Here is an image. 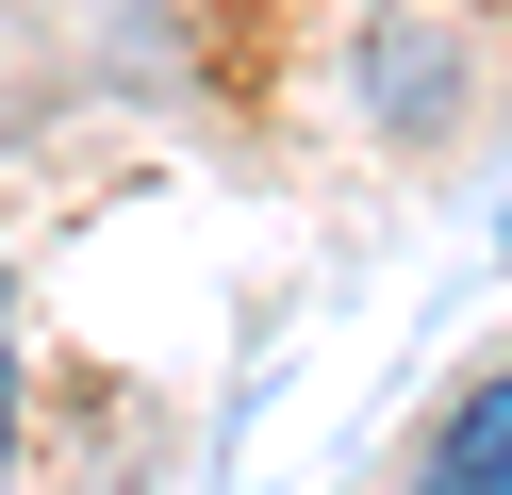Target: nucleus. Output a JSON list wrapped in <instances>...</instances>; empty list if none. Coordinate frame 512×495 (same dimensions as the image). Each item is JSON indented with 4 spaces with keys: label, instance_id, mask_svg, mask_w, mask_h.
<instances>
[{
    "label": "nucleus",
    "instance_id": "nucleus-1",
    "mask_svg": "<svg viewBox=\"0 0 512 495\" xmlns=\"http://www.w3.org/2000/svg\"><path fill=\"white\" fill-rule=\"evenodd\" d=\"M430 462H446L463 495H512V363L463 396V413H446V446H430Z\"/></svg>",
    "mask_w": 512,
    "mask_h": 495
},
{
    "label": "nucleus",
    "instance_id": "nucleus-2",
    "mask_svg": "<svg viewBox=\"0 0 512 495\" xmlns=\"http://www.w3.org/2000/svg\"><path fill=\"white\" fill-rule=\"evenodd\" d=\"M0 429H17V347H0Z\"/></svg>",
    "mask_w": 512,
    "mask_h": 495
},
{
    "label": "nucleus",
    "instance_id": "nucleus-3",
    "mask_svg": "<svg viewBox=\"0 0 512 495\" xmlns=\"http://www.w3.org/2000/svg\"><path fill=\"white\" fill-rule=\"evenodd\" d=\"M413 495H463V479H446V462H430V479H413Z\"/></svg>",
    "mask_w": 512,
    "mask_h": 495
},
{
    "label": "nucleus",
    "instance_id": "nucleus-4",
    "mask_svg": "<svg viewBox=\"0 0 512 495\" xmlns=\"http://www.w3.org/2000/svg\"><path fill=\"white\" fill-rule=\"evenodd\" d=\"M496 248H512V215H496Z\"/></svg>",
    "mask_w": 512,
    "mask_h": 495
}]
</instances>
